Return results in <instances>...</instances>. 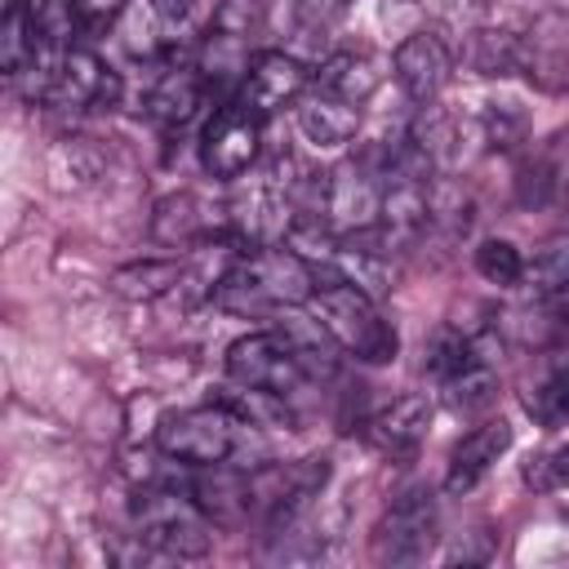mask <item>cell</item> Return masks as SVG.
<instances>
[{"label": "cell", "mask_w": 569, "mask_h": 569, "mask_svg": "<svg viewBox=\"0 0 569 569\" xmlns=\"http://www.w3.org/2000/svg\"><path fill=\"white\" fill-rule=\"evenodd\" d=\"M311 293V262L293 249H253L213 284V302L231 316H271L276 307H298Z\"/></svg>", "instance_id": "1"}, {"label": "cell", "mask_w": 569, "mask_h": 569, "mask_svg": "<svg viewBox=\"0 0 569 569\" xmlns=\"http://www.w3.org/2000/svg\"><path fill=\"white\" fill-rule=\"evenodd\" d=\"M311 298H316L320 320L329 325V333H333L347 351H356V356H360V360H369V365H387V360L396 356L400 338H396V329L378 316L373 298H369L360 284L338 280V284L316 289Z\"/></svg>", "instance_id": "2"}, {"label": "cell", "mask_w": 569, "mask_h": 569, "mask_svg": "<svg viewBox=\"0 0 569 569\" xmlns=\"http://www.w3.org/2000/svg\"><path fill=\"white\" fill-rule=\"evenodd\" d=\"M133 525H138V542L151 547L156 556H173V560H200L213 547V520L200 511V502H187L178 493H142L133 507Z\"/></svg>", "instance_id": "3"}, {"label": "cell", "mask_w": 569, "mask_h": 569, "mask_svg": "<svg viewBox=\"0 0 569 569\" xmlns=\"http://www.w3.org/2000/svg\"><path fill=\"white\" fill-rule=\"evenodd\" d=\"M240 418H231L222 405H204V409H178L164 413L156 427V445L160 453L191 462V467H209V462H227L240 445Z\"/></svg>", "instance_id": "4"}, {"label": "cell", "mask_w": 569, "mask_h": 569, "mask_svg": "<svg viewBox=\"0 0 569 569\" xmlns=\"http://www.w3.org/2000/svg\"><path fill=\"white\" fill-rule=\"evenodd\" d=\"M227 373H231V382L262 387V391H276V396H293L298 387L311 382V378L302 373V365L293 360V351L280 342L276 329L236 338V342L227 347Z\"/></svg>", "instance_id": "5"}, {"label": "cell", "mask_w": 569, "mask_h": 569, "mask_svg": "<svg viewBox=\"0 0 569 569\" xmlns=\"http://www.w3.org/2000/svg\"><path fill=\"white\" fill-rule=\"evenodd\" d=\"M258 111H249L244 102H227L213 111V120L204 124V138H200V160L213 178H240L253 160H258V142H262V129H258Z\"/></svg>", "instance_id": "6"}, {"label": "cell", "mask_w": 569, "mask_h": 569, "mask_svg": "<svg viewBox=\"0 0 569 569\" xmlns=\"http://www.w3.org/2000/svg\"><path fill=\"white\" fill-rule=\"evenodd\" d=\"M431 542H436V498L427 489H405L387 507L378 538H373V551H378V560L413 565L431 551Z\"/></svg>", "instance_id": "7"}, {"label": "cell", "mask_w": 569, "mask_h": 569, "mask_svg": "<svg viewBox=\"0 0 569 569\" xmlns=\"http://www.w3.org/2000/svg\"><path fill=\"white\" fill-rule=\"evenodd\" d=\"M120 98V76L111 67H102L89 49H67L44 102L58 111H93V107H111Z\"/></svg>", "instance_id": "8"}, {"label": "cell", "mask_w": 569, "mask_h": 569, "mask_svg": "<svg viewBox=\"0 0 569 569\" xmlns=\"http://www.w3.org/2000/svg\"><path fill=\"white\" fill-rule=\"evenodd\" d=\"M449 71H453L449 44L436 31H413V36L400 40V49H396V80H400V89L413 102H436L440 89L449 84Z\"/></svg>", "instance_id": "9"}, {"label": "cell", "mask_w": 569, "mask_h": 569, "mask_svg": "<svg viewBox=\"0 0 569 569\" xmlns=\"http://www.w3.org/2000/svg\"><path fill=\"white\" fill-rule=\"evenodd\" d=\"M302 89H307V67L298 58L280 53V49H267V53H258L249 62V71L240 80V102L249 111H258V116H271L284 102L302 98Z\"/></svg>", "instance_id": "10"}, {"label": "cell", "mask_w": 569, "mask_h": 569, "mask_svg": "<svg viewBox=\"0 0 569 569\" xmlns=\"http://www.w3.org/2000/svg\"><path fill=\"white\" fill-rule=\"evenodd\" d=\"M271 329L280 333V342L293 351V360L302 365V373L316 382V378H329L338 369V338L329 333V325L320 316H302L293 307H276L271 311Z\"/></svg>", "instance_id": "11"}, {"label": "cell", "mask_w": 569, "mask_h": 569, "mask_svg": "<svg viewBox=\"0 0 569 569\" xmlns=\"http://www.w3.org/2000/svg\"><path fill=\"white\" fill-rule=\"evenodd\" d=\"M507 449H511V422H502V418L480 422V427H476V431H467V436H462V445L453 449V458H449V476H445V489H449L453 498H458V493H471Z\"/></svg>", "instance_id": "12"}, {"label": "cell", "mask_w": 569, "mask_h": 569, "mask_svg": "<svg viewBox=\"0 0 569 569\" xmlns=\"http://www.w3.org/2000/svg\"><path fill=\"white\" fill-rule=\"evenodd\" d=\"M427 427H431V405H427V396H400V400L382 405V409L365 422V436H369V445H378L382 453H409V449L422 445Z\"/></svg>", "instance_id": "13"}, {"label": "cell", "mask_w": 569, "mask_h": 569, "mask_svg": "<svg viewBox=\"0 0 569 569\" xmlns=\"http://www.w3.org/2000/svg\"><path fill=\"white\" fill-rule=\"evenodd\" d=\"M382 76H387V71H382V58H373V53H365V49H342V53H333V58L320 62L316 89H325V93H333V98L360 107V102H369V98L378 93Z\"/></svg>", "instance_id": "14"}, {"label": "cell", "mask_w": 569, "mask_h": 569, "mask_svg": "<svg viewBox=\"0 0 569 569\" xmlns=\"http://www.w3.org/2000/svg\"><path fill=\"white\" fill-rule=\"evenodd\" d=\"M298 129L316 147H347L356 138V129H360V107L316 89V93H307L298 102Z\"/></svg>", "instance_id": "15"}, {"label": "cell", "mask_w": 569, "mask_h": 569, "mask_svg": "<svg viewBox=\"0 0 569 569\" xmlns=\"http://www.w3.org/2000/svg\"><path fill=\"white\" fill-rule=\"evenodd\" d=\"M191 493H196L200 511H204L213 525H244V516L253 511V502H249V480H244L240 471L222 467V462H209L204 476L191 485Z\"/></svg>", "instance_id": "16"}, {"label": "cell", "mask_w": 569, "mask_h": 569, "mask_svg": "<svg viewBox=\"0 0 569 569\" xmlns=\"http://www.w3.org/2000/svg\"><path fill=\"white\" fill-rule=\"evenodd\" d=\"M200 93H204L200 67H164L147 93V111L164 124H187L200 107Z\"/></svg>", "instance_id": "17"}, {"label": "cell", "mask_w": 569, "mask_h": 569, "mask_svg": "<svg viewBox=\"0 0 569 569\" xmlns=\"http://www.w3.org/2000/svg\"><path fill=\"white\" fill-rule=\"evenodd\" d=\"M462 58L480 76H516V71H525V36H516L507 27H476V31H467Z\"/></svg>", "instance_id": "18"}, {"label": "cell", "mask_w": 569, "mask_h": 569, "mask_svg": "<svg viewBox=\"0 0 569 569\" xmlns=\"http://www.w3.org/2000/svg\"><path fill=\"white\" fill-rule=\"evenodd\" d=\"M204 231H209V209H204V200L196 191H173L151 213V236L160 244H178L182 249V244L200 240Z\"/></svg>", "instance_id": "19"}, {"label": "cell", "mask_w": 569, "mask_h": 569, "mask_svg": "<svg viewBox=\"0 0 569 569\" xmlns=\"http://www.w3.org/2000/svg\"><path fill=\"white\" fill-rule=\"evenodd\" d=\"M107 160L89 138H62L49 151V178L58 191H89L102 178Z\"/></svg>", "instance_id": "20"}, {"label": "cell", "mask_w": 569, "mask_h": 569, "mask_svg": "<svg viewBox=\"0 0 569 569\" xmlns=\"http://www.w3.org/2000/svg\"><path fill=\"white\" fill-rule=\"evenodd\" d=\"M182 280V267L169 258H147V262H129L120 271H111V289L129 302H151L160 293H169Z\"/></svg>", "instance_id": "21"}, {"label": "cell", "mask_w": 569, "mask_h": 569, "mask_svg": "<svg viewBox=\"0 0 569 569\" xmlns=\"http://www.w3.org/2000/svg\"><path fill=\"white\" fill-rule=\"evenodd\" d=\"M284 400H289V396H276V391L236 382V391H222L213 405H222V409H227L231 418H240L244 427H289L293 413H289Z\"/></svg>", "instance_id": "22"}, {"label": "cell", "mask_w": 569, "mask_h": 569, "mask_svg": "<svg viewBox=\"0 0 569 569\" xmlns=\"http://www.w3.org/2000/svg\"><path fill=\"white\" fill-rule=\"evenodd\" d=\"M525 409H529L542 427H556V422H565V418H569V356L551 360V369L529 387Z\"/></svg>", "instance_id": "23"}, {"label": "cell", "mask_w": 569, "mask_h": 569, "mask_svg": "<svg viewBox=\"0 0 569 569\" xmlns=\"http://www.w3.org/2000/svg\"><path fill=\"white\" fill-rule=\"evenodd\" d=\"M529 133V111L520 102H485L480 111V142L489 151H511Z\"/></svg>", "instance_id": "24"}, {"label": "cell", "mask_w": 569, "mask_h": 569, "mask_svg": "<svg viewBox=\"0 0 569 569\" xmlns=\"http://www.w3.org/2000/svg\"><path fill=\"white\" fill-rule=\"evenodd\" d=\"M493 391H498V369H493L489 356L471 360L462 373H453V378L445 382V396H449L453 409H485V405L493 400Z\"/></svg>", "instance_id": "25"}, {"label": "cell", "mask_w": 569, "mask_h": 569, "mask_svg": "<svg viewBox=\"0 0 569 569\" xmlns=\"http://www.w3.org/2000/svg\"><path fill=\"white\" fill-rule=\"evenodd\" d=\"M476 271L489 280V284H520L525 280V258L511 240H480L476 244Z\"/></svg>", "instance_id": "26"}, {"label": "cell", "mask_w": 569, "mask_h": 569, "mask_svg": "<svg viewBox=\"0 0 569 569\" xmlns=\"http://www.w3.org/2000/svg\"><path fill=\"white\" fill-rule=\"evenodd\" d=\"M525 280L547 298V293H556V289H565L569 284V240H547L538 253H533V262L525 267Z\"/></svg>", "instance_id": "27"}, {"label": "cell", "mask_w": 569, "mask_h": 569, "mask_svg": "<svg viewBox=\"0 0 569 569\" xmlns=\"http://www.w3.org/2000/svg\"><path fill=\"white\" fill-rule=\"evenodd\" d=\"M525 485L538 489V493H547V489H565V485H569V445L529 458V462H525Z\"/></svg>", "instance_id": "28"}, {"label": "cell", "mask_w": 569, "mask_h": 569, "mask_svg": "<svg viewBox=\"0 0 569 569\" xmlns=\"http://www.w3.org/2000/svg\"><path fill=\"white\" fill-rule=\"evenodd\" d=\"M551 191H556V178H551V164H547V160H533V164L520 169V178H516V196H520L525 209L547 204Z\"/></svg>", "instance_id": "29"}, {"label": "cell", "mask_w": 569, "mask_h": 569, "mask_svg": "<svg viewBox=\"0 0 569 569\" xmlns=\"http://www.w3.org/2000/svg\"><path fill=\"white\" fill-rule=\"evenodd\" d=\"M253 18H258V0H218V9H213V31L249 40Z\"/></svg>", "instance_id": "30"}, {"label": "cell", "mask_w": 569, "mask_h": 569, "mask_svg": "<svg viewBox=\"0 0 569 569\" xmlns=\"http://www.w3.org/2000/svg\"><path fill=\"white\" fill-rule=\"evenodd\" d=\"M493 556V533H485V529H471V533H458L453 538V547L445 551V560L449 565H485Z\"/></svg>", "instance_id": "31"}, {"label": "cell", "mask_w": 569, "mask_h": 569, "mask_svg": "<svg viewBox=\"0 0 569 569\" xmlns=\"http://www.w3.org/2000/svg\"><path fill=\"white\" fill-rule=\"evenodd\" d=\"M124 9V0H76V13L89 18V22H107Z\"/></svg>", "instance_id": "32"}, {"label": "cell", "mask_w": 569, "mask_h": 569, "mask_svg": "<svg viewBox=\"0 0 569 569\" xmlns=\"http://www.w3.org/2000/svg\"><path fill=\"white\" fill-rule=\"evenodd\" d=\"M191 4H196V0H151L156 18H164V22H182V18L191 13Z\"/></svg>", "instance_id": "33"}, {"label": "cell", "mask_w": 569, "mask_h": 569, "mask_svg": "<svg viewBox=\"0 0 569 569\" xmlns=\"http://www.w3.org/2000/svg\"><path fill=\"white\" fill-rule=\"evenodd\" d=\"M342 4H347V0H307V13H311V18H329V13L342 9Z\"/></svg>", "instance_id": "34"}]
</instances>
